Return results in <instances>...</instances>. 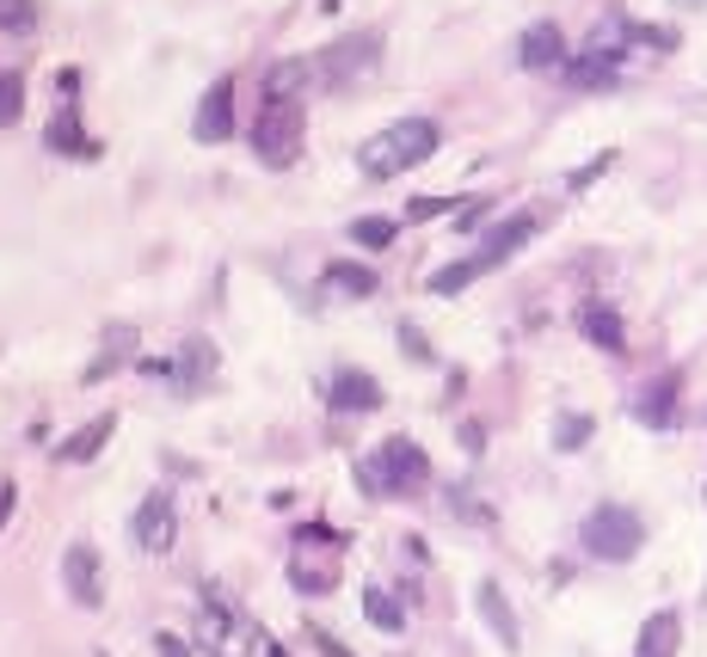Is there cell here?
<instances>
[{"label": "cell", "mask_w": 707, "mask_h": 657, "mask_svg": "<svg viewBox=\"0 0 707 657\" xmlns=\"http://www.w3.org/2000/svg\"><path fill=\"white\" fill-rule=\"evenodd\" d=\"M443 148V129L431 124V117H400V124L376 129V136L357 148V166L369 178H400L412 173V166H424V160Z\"/></svg>", "instance_id": "6da1fadb"}, {"label": "cell", "mask_w": 707, "mask_h": 657, "mask_svg": "<svg viewBox=\"0 0 707 657\" xmlns=\"http://www.w3.org/2000/svg\"><path fill=\"white\" fill-rule=\"evenodd\" d=\"M339 560H345V534L327 529V522H301L289 534V553H283V572L301 596H332L339 590Z\"/></svg>", "instance_id": "7a4b0ae2"}, {"label": "cell", "mask_w": 707, "mask_h": 657, "mask_svg": "<svg viewBox=\"0 0 707 657\" xmlns=\"http://www.w3.org/2000/svg\"><path fill=\"white\" fill-rule=\"evenodd\" d=\"M357 480L369 498H412L431 485V454L412 437H381L369 461H357Z\"/></svg>", "instance_id": "3957f363"}, {"label": "cell", "mask_w": 707, "mask_h": 657, "mask_svg": "<svg viewBox=\"0 0 707 657\" xmlns=\"http://www.w3.org/2000/svg\"><path fill=\"white\" fill-rule=\"evenodd\" d=\"M579 548L591 553V560H603V565H628L634 553L646 548L640 510H628V504H597V510L579 522Z\"/></svg>", "instance_id": "277c9868"}, {"label": "cell", "mask_w": 707, "mask_h": 657, "mask_svg": "<svg viewBox=\"0 0 707 657\" xmlns=\"http://www.w3.org/2000/svg\"><path fill=\"white\" fill-rule=\"evenodd\" d=\"M301 136H308V111H301V99L265 93V105H259V117H252V154L265 160V166H296Z\"/></svg>", "instance_id": "5b68a950"}, {"label": "cell", "mask_w": 707, "mask_h": 657, "mask_svg": "<svg viewBox=\"0 0 707 657\" xmlns=\"http://www.w3.org/2000/svg\"><path fill=\"white\" fill-rule=\"evenodd\" d=\"M381 49H388V37H381V32L339 37V44H327L315 56V80H327V87H351V80H363L369 68L381 62Z\"/></svg>", "instance_id": "8992f818"}, {"label": "cell", "mask_w": 707, "mask_h": 657, "mask_svg": "<svg viewBox=\"0 0 707 657\" xmlns=\"http://www.w3.org/2000/svg\"><path fill=\"white\" fill-rule=\"evenodd\" d=\"M129 541H136L141 553H173V541H179V504H173V492L167 485H155L148 498L136 504V517H129Z\"/></svg>", "instance_id": "52a82bcc"}, {"label": "cell", "mask_w": 707, "mask_h": 657, "mask_svg": "<svg viewBox=\"0 0 707 657\" xmlns=\"http://www.w3.org/2000/svg\"><path fill=\"white\" fill-rule=\"evenodd\" d=\"M628 412L646 424V430H671V424L683 418V376H676V369L652 376V381H646V388L628 400Z\"/></svg>", "instance_id": "ba28073f"}, {"label": "cell", "mask_w": 707, "mask_h": 657, "mask_svg": "<svg viewBox=\"0 0 707 657\" xmlns=\"http://www.w3.org/2000/svg\"><path fill=\"white\" fill-rule=\"evenodd\" d=\"M381 400H388V393H381V381L369 376V369H332L327 376V406L332 412H351V418H357V412H381Z\"/></svg>", "instance_id": "9c48e42d"}, {"label": "cell", "mask_w": 707, "mask_h": 657, "mask_svg": "<svg viewBox=\"0 0 707 657\" xmlns=\"http://www.w3.org/2000/svg\"><path fill=\"white\" fill-rule=\"evenodd\" d=\"M62 590L75 609H99L105 602V590H99V548L93 541H75V548L62 553Z\"/></svg>", "instance_id": "30bf717a"}, {"label": "cell", "mask_w": 707, "mask_h": 657, "mask_svg": "<svg viewBox=\"0 0 707 657\" xmlns=\"http://www.w3.org/2000/svg\"><path fill=\"white\" fill-rule=\"evenodd\" d=\"M474 609H480L487 633L504 645V652H517V645H523V626H517V609H511V596H504V584L480 578V584H474Z\"/></svg>", "instance_id": "8fae6325"}, {"label": "cell", "mask_w": 707, "mask_h": 657, "mask_svg": "<svg viewBox=\"0 0 707 657\" xmlns=\"http://www.w3.org/2000/svg\"><path fill=\"white\" fill-rule=\"evenodd\" d=\"M191 136L197 141H235V80L228 74L204 93V105H197V117H191Z\"/></svg>", "instance_id": "7c38bea8"}, {"label": "cell", "mask_w": 707, "mask_h": 657, "mask_svg": "<svg viewBox=\"0 0 707 657\" xmlns=\"http://www.w3.org/2000/svg\"><path fill=\"white\" fill-rule=\"evenodd\" d=\"M44 148H49V154H62V160H99V141L80 129L75 105H62V111L44 124Z\"/></svg>", "instance_id": "4fadbf2b"}, {"label": "cell", "mask_w": 707, "mask_h": 657, "mask_svg": "<svg viewBox=\"0 0 707 657\" xmlns=\"http://www.w3.org/2000/svg\"><path fill=\"white\" fill-rule=\"evenodd\" d=\"M517 62L523 68H566V37H560V25L554 19H541V25H529V32L517 37Z\"/></svg>", "instance_id": "5bb4252c"}, {"label": "cell", "mask_w": 707, "mask_h": 657, "mask_svg": "<svg viewBox=\"0 0 707 657\" xmlns=\"http://www.w3.org/2000/svg\"><path fill=\"white\" fill-rule=\"evenodd\" d=\"M579 332L597 350H628V320H622L609 301H584V308H579Z\"/></svg>", "instance_id": "9a60e30c"}, {"label": "cell", "mask_w": 707, "mask_h": 657, "mask_svg": "<svg viewBox=\"0 0 707 657\" xmlns=\"http://www.w3.org/2000/svg\"><path fill=\"white\" fill-rule=\"evenodd\" d=\"M320 283H327L332 296H351V301L381 296V270L357 265V258H332V265H327V277H320Z\"/></svg>", "instance_id": "2e32d148"}, {"label": "cell", "mask_w": 707, "mask_h": 657, "mask_svg": "<svg viewBox=\"0 0 707 657\" xmlns=\"http://www.w3.org/2000/svg\"><path fill=\"white\" fill-rule=\"evenodd\" d=\"M136 345H141L136 326H124V320H117V326H105V350L87 362V381H111L124 362H136Z\"/></svg>", "instance_id": "e0dca14e"}, {"label": "cell", "mask_w": 707, "mask_h": 657, "mask_svg": "<svg viewBox=\"0 0 707 657\" xmlns=\"http://www.w3.org/2000/svg\"><path fill=\"white\" fill-rule=\"evenodd\" d=\"M566 87H579V93H603V87H615L622 80V68L609 62V56H597V49H579V56H566Z\"/></svg>", "instance_id": "ac0fdd59"}, {"label": "cell", "mask_w": 707, "mask_h": 657, "mask_svg": "<svg viewBox=\"0 0 707 657\" xmlns=\"http://www.w3.org/2000/svg\"><path fill=\"white\" fill-rule=\"evenodd\" d=\"M209 376H216V345L209 338H185L173 357V381L185 393H197V388H209Z\"/></svg>", "instance_id": "d6986e66"}, {"label": "cell", "mask_w": 707, "mask_h": 657, "mask_svg": "<svg viewBox=\"0 0 707 657\" xmlns=\"http://www.w3.org/2000/svg\"><path fill=\"white\" fill-rule=\"evenodd\" d=\"M111 430H117V412H99V418H93V424H80L68 442H56V461H62V468H80V461H93V454L105 449Z\"/></svg>", "instance_id": "ffe728a7"}, {"label": "cell", "mask_w": 707, "mask_h": 657, "mask_svg": "<svg viewBox=\"0 0 707 657\" xmlns=\"http://www.w3.org/2000/svg\"><path fill=\"white\" fill-rule=\"evenodd\" d=\"M676 645H683V614H676V609H659V614H646L634 657H676Z\"/></svg>", "instance_id": "44dd1931"}, {"label": "cell", "mask_w": 707, "mask_h": 657, "mask_svg": "<svg viewBox=\"0 0 707 657\" xmlns=\"http://www.w3.org/2000/svg\"><path fill=\"white\" fill-rule=\"evenodd\" d=\"M535 228H541V216H529V209H523V216H504L499 228H492V234L480 240V252L492 258V270H499L504 258H511V252L523 246V240H535Z\"/></svg>", "instance_id": "7402d4cb"}, {"label": "cell", "mask_w": 707, "mask_h": 657, "mask_svg": "<svg viewBox=\"0 0 707 657\" xmlns=\"http://www.w3.org/2000/svg\"><path fill=\"white\" fill-rule=\"evenodd\" d=\"M487 270H492L487 252H468V258H449L443 270H431V283H424V289H431V296H461V289H468V283H480Z\"/></svg>", "instance_id": "603a6c76"}, {"label": "cell", "mask_w": 707, "mask_h": 657, "mask_svg": "<svg viewBox=\"0 0 707 657\" xmlns=\"http://www.w3.org/2000/svg\"><path fill=\"white\" fill-rule=\"evenodd\" d=\"M591 437H597V418H591V412H560V418H554V449L560 454H579Z\"/></svg>", "instance_id": "cb8c5ba5"}, {"label": "cell", "mask_w": 707, "mask_h": 657, "mask_svg": "<svg viewBox=\"0 0 707 657\" xmlns=\"http://www.w3.org/2000/svg\"><path fill=\"white\" fill-rule=\"evenodd\" d=\"M351 240H357L363 252H388L394 240H400V221L394 216H357L351 221Z\"/></svg>", "instance_id": "d4e9b609"}, {"label": "cell", "mask_w": 707, "mask_h": 657, "mask_svg": "<svg viewBox=\"0 0 707 657\" xmlns=\"http://www.w3.org/2000/svg\"><path fill=\"white\" fill-rule=\"evenodd\" d=\"M363 614H369L381 633H400V626H407V609H400V602H394L381 584H376V590H363Z\"/></svg>", "instance_id": "484cf974"}, {"label": "cell", "mask_w": 707, "mask_h": 657, "mask_svg": "<svg viewBox=\"0 0 707 657\" xmlns=\"http://www.w3.org/2000/svg\"><path fill=\"white\" fill-rule=\"evenodd\" d=\"M25 117V80L13 68H0V129H13Z\"/></svg>", "instance_id": "4316f807"}, {"label": "cell", "mask_w": 707, "mask_h": 657, "mask_svg": "<svg viewBox=\"0 0 707 657\" xmlns=\"http://www.w3.org/2000/svg\"><path fill=\"white\" fill-rule=\"evenodd\" d=\"M308 74H315V62H277V68H271V74H265V93H277V99H296V87H301V80H308Z\"/></svg>", "instance_id": "83f0119b"}, {"label": "cell", "mask_w": 707, "mask_h": 657, "mask_svg": "<svg viewBox=\"0 0 707 657\" xmlns=\"http://www.w3.org/2000/svg\"><path fill=\"white\" fill-rule=\"evenodd\" d=\"M37 25V0H0V32H32Z\"/></svg>", "instance_id": "f1b7e54d"}, {"label": "cell", "mask_w": 707, "mask_h": 657, "mask_svg": "<svg viewBox=\"0 0 707 657\" xmlns=\"http://www.w3.org/2000/svg\"><path fill=\"white\" fill-rule=\"evenodd\" d=\"M431 216H456V197H412L407 221H431Z\"/></svg>", "instance_id": "f546056e"}, {"label": "cell", "mask_w": 707, "mask_h": 657, "mask_svg": "<svg viewBox=\"0 0 707 657\" xmlns=\"http://www.w3.org/2000/svg\"><path fill=\"white\" fill-rule=\"evenodd\" d=\"M155 652H160V657H197V645H191L185 633H173V626H160V633H155Z\"/></svg>", "instance_id": "4dcf8cb0"}, {"label": "cell", "mask_w": 707, "mask_h": 657, "mask_svg": "<svg viewBox=\"0 0 707 657\" xmlns=\"http://www.w3.org/2000/svg\"><path fill=\"white\" fill-rule=\"evenodd\" d=\"M400 350H407L412 362H431V345H424V332L412 326V320H400Z\"/></svg>", "instance_id": "1f68e13d"}, {"label": "cell", "mask_w": 707, "mask_h": 657, "mask_svg": "<svg viewBox=\"0 0 707 657\" xmlns=\"http://www.w3.org/2000/svg\"><path fill=\"white\" fill-rule=\"evenodd\" d=\"M487 216H492V197H480V204H461V209H456V228H461V234H474Z\"/></svg>", "instance_id": "d6a6232c"}, {"label": "cell", "mask_w": 707, "mask_h": 657, "mask_svg": "<svg viewBox=\"0 0 707 657\" xmlns=\"http://www.w3.org/2000/svg\"><path fill=\"white\" fill-rule=\"evenodd\" d=\"M609 160H615V154H597V160H591V166H579V173L566 178V185H572V191H584V185H591V178H603V173H609Z\"/></svg>", "instance_id": "836d02e7"}, {"label": "cell", "mask_w": 707, "mask_h": 657, "mask_svg": "<svg viewBox=\"0 0 707 657\" xmlns=\"http://www.w3.org/2000/svg\"><path fill=\"white\" fill-rule=\"evenodd\" d=\"M13 510H19V485H13V480H0V534H7Z\"/></svg>", "instance_id": "e575fe53"}, {"label": "cell", "mask_w": 707, "mask_h": 657, "mask_svg": "<svg viewBox=\"0 0 707 657\" xmlns=\"http://www.w3.org/2000/svg\"><path fill=\"white\" fill-rule=\"evenodd\" d=\"M308 639H315V645H320V657H351V652H345V645L332 639V633H320V626H315V633H308Z\"/></svg>", "instance_id": "d590c367"}, {"label": "cell", "mask_w": 707, "mask_h": 657, "mask_svg": "<svg viewBox=\"0 0 707 657\" xmlns=\"http://www.w3.org/2000/svg\"><path fill=\"white\" fill-rule=\"evenodd\" d=\"M461 449L480 454V449H487V430H480V424H461Z\"/></svg>", "instance_id": "8d00e7d4"}, {"label": "cell", "mask_w": 707, "mask_h": 657, "mask_svg": "<svg viewBox=\"0 0 707 657\" xmlns=\"http://www.w3.org/2000/svg\"><path fill=\"white\" fill-rule=\"evenodd\" d=\"M56 87H62L68 105H75V93H80V68H62V74H56Z\"/></svg>", "instance_id": "74e56055"}, {"label": "cell", "mask_w": 707, "mask_h": 657, "mask_svg": "<svg viewBox=\"0 0 707 657\" xmlns=\"http://www.w3.org/2000/svg\"><path fill=\"white\" fill-rule=\"evenodd\" d=\"M265 657H289V652H283V645H277V639H265Z\"/></svg>", "instance_id": "f35d334b"}]
</instances>
